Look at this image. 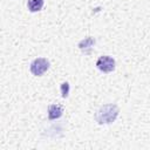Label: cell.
I'll use <instances>...</instances> for the list:
<instances>
[{"instance_id":"6da1fadb","label":"cell","mask_w":150,"mask_h":150,"mask_svg":"<svg viewBox=\"0 0 150 150\" xmlns=\"http://www.w3.org/2000/svg\"><path fill=\"white\" fill-rule=\"evenodd\" d=\"M118 112H120V108L116 104L108 103V104H103L102 107H100L96 110V112L94 115V118L100 125L110 124V123L116 121V118L118 116Z\"/></svg>"},{"instance_id":"7a4b0ae2","label":"cell","mask_w":150,"mask_h":150,"mask_svg":"<svg viewBox=\"0 0 150 150\" xmlns=\"http://www.w3.org/2000/svg\"><path fill=\"white\" fill-rule=\"evenodd\" d=\"M49 68V61L45 57H36L30 62L29 70L34 76L43 75Z\"/></svg>"},{"instance_id":"3957f363","label":"cell","mask_w":150,"mask_h":150,"mask_svg":"<svg viewBox=\"0 0 150 150\" xmlns=\"http://www.w3.org/2000/svg\"><path fill=\"white\" fill-rule=\"evenodd\" d=\"M96 67L102 73H110L115 69V60L109 55H102L97 59Z\"/></svg>"},{"instance_id":"277c9868","label":"cell","mask_w":150,"mask_h":150,"mask_svg":"<svg viewBox=\"0 0 150 150\" xmlns=\"http://www.w3.org/2000/svg\"><path fill=\"white\" fill-rule=\"evenodd\" d=\"M95 39L93 38V36H87V38H84L83 40H81L80 42H79V45H77V47L80 48V50L83 53V54H86V55H89L90 53H91V49H93V47L95 46Z\"/></svg>"},{"instance_id":"5b68a950","label":"cell","mask_w":150,"mask_h":150,"mask_svg":"<svg viewBox=\"0 0 150 150\" xmlns=\"http://www.w3.org/2000/svg\"><path fill=\"white\" fill-rule=\"evenodd\" d=\"M63 115V108L60 104H50L48 107V118L57 120Z\"/></svg>"},{"instance_id":"8992f818","label":"cell","mask_w":150,"mask_h":150,"mask_svg":"<svg viewBox=\"0 0 150 150\" xmlns=\"http://www.w3.org/2000/svg\"><path fill=\"white\" fill-rule=\"evenodd\" d=\"M43 4H45V0H28L27 1V8L29 12L35 13V12H39L42 9Z\"/></svg>"},{"instance_id":"52a82bcc","label":"cell","mask_w":150,"mask_h":150,"mask_svg":"<svg viewBox=\"0 0 150 150\" xmlns=\"http://www.w3.org/2000/svg\"><path fill=\"white\" fill-rule=\"evenodd\" d=\"M69 89H70V87H69V83H68V82H63V83H61V86H60V90H61V96H62L63 98L68 97V95H69Z\"/></svg>"}]
</instances>
